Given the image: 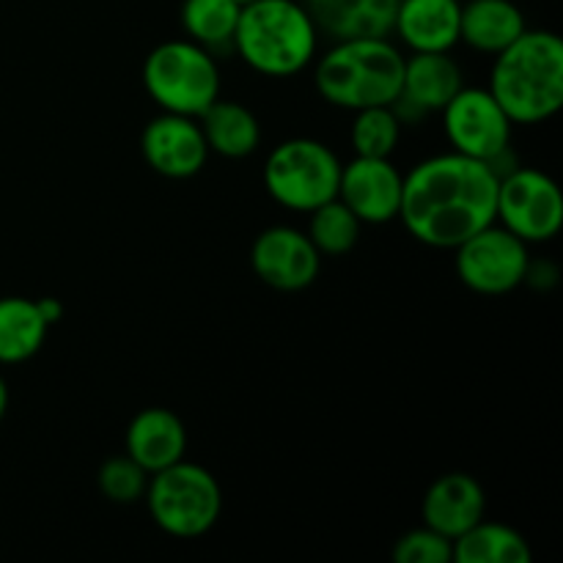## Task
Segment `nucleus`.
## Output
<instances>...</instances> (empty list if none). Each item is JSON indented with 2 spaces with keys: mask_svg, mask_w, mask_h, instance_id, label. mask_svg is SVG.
Wrapping results in <instances>:
<instances>
[{
  "mask_svg": "<svg viewBox=\"0 0 563 563\" xmlns=\"http://www.w3.org/2000/svg\"><path fill=\"white\" fill-rule=\"evenodd\" d=\"M498 185V170L484 159L460 152L434 154L405 176L399 220L423 245L454 251L495 223Z\"/></svg>",
  "mask_w": 563,
  "mask_h": 563,
  "instance_id": "obj_1",
  "label": "nucleus"
},
{
  "mask_svg": "<svg viewBox=\"0 0 563 563\" xmlns=\"http://www.w3.org/2000/svg\"><path fill=\"white\" fill-rule=\"evenodd\" d=\"M489 93L515 124H542L563 104V42L553 31L526 27L495 55Z\"/></svg>",
  "mask_w": 563,
  "mask_h": 563,
  "instance_id": "obj_2",
  "label": "nucleus"
},
{
  "mask_svg": "<svg viewBox=\"0 0 563 563\" xmlns=\"http://www.w3.org/2000/svg\"><path fill=\"white\" fill-rule=\"evenodd\" d=\"M319 31L300 0H253L236 22L231 49L264 77H291L313 64Z\"/></svg>",
  "mask_w": 563,
  "mask_h": 563,
  "instance_id": "obj_3",
  "label": "nucleus"
},
{
  "mask_svg": "<svg viewBox=\"0 0 563 563\" xmlns=\"http://www.w3.org/2000/svg\"><path fill=\"white\" fill-rule=\"evenodd\" d=\"M405 55L385 38H346L319 58L317 91L324 102L341 110H363L394 104L401 93Z\"/></svg>",
  "mask_w": 563,
  "mask_h": 563,
  "instance_id": "obj_4",
  "label": "nucleus"
},
{
  "mask_svg": "<svg viewBox=\"0 0 563 563\" xmlns=\"http://www.w3.org/2000/svg\"><path fill=\"white\" fill-rule=\"evenodd\" d=\"M143 86L163 113L198 115L220 99V69L214 53L190 38L157 44L143 64Z\"/></svg>",
  "mask_w": 563,
  "mask_h": 563,
  "instance_id": "obj_5",
  "label": "nucleus"
},
{
  "mask_svg": "<svg viewBox=\"0 0 563 563\" xmlns=\"http://www.w3.org/2000/svg\"><path fill=\"white\" fill-rule=\"evenodd\" d=\"M146 506L154 526L176 539H198L212 531L223 511V493L212 473L196 462H174L148 476Z\"/></svg>",
  "mask_w": 563,
  "mask_h": 563,
  "instance_id": "obj_6",
  "label": "nucleus"
},
{
  "mask_svg": "<svg viewBox=\"0 0 563 563\" xmlns=\"http://www.w3.org/2000/svg\"><path fill=\"white\" fill-rule=\"evenodd\" d=\"M341 159L317 137L278 143L264 159V190L278 207L313 212L339 196Z\"/></svg>",
  "mask_w": 563,
  "mask_h": 563,
  "instance_id": "obj_7",
  "label": "nucleus"
},
{
  "mask_svg": "<svg viewBox=\"0 0 563 563\" xmlns=\"http://www.w3.org/2000/svg\"><path fill=\"white\" fill-rule=\"evenodd\" d=\"M495 223L522 242H550L563 225V196L553 176L539 168H511L500 176Z\"/></svg>",
  "mask_w": 563,
  "mask_h": 563,
  "instance_id": "obj_8",
  "label": "nucleus"
},
{
  "mask_svg": "<svg viewBox=\"0 0 563 563\" xmlns=\"http://www.w3.org/2000/svg\"><path fill=\"white\" fill-rule=\"evenodd\" d=\"M440 113H443V132L451 143V152L484 159L498 170L509 154L515 121L506 115L489 88L462 86Z\"/></svg>",
  "mask_w": 563,
  "mask_h": 563,
  "instance_id": "obj_9",
  "label": "nucleus"
},
{
  "mask_svg": "<svg viewBox=\"0 0 563 563\" xmlns=\"http://www.w3.org/2000/svg\"><path fill=\"white\" fill-rule=\"evenodd\" d=\"M454 251L456 275L476 295H509L517 286L526 284L528 264H531L528 242H522L500 223L476 231Z\"/></svg>",
  "mask_w": 563,
  "mask_h": 563,
  "instance_id": "obj_10",
  "label": "nucleus"
},
{
  "mask_svg": "<svg viewBox=\"0 0 563 563\" xmlns=\"http://www.w3.org/2000/svg\"><path fill=\"white\" fill-rule=\"evenodd\" d=\"M251 267L269 289L302 291L319 278L322 256L306 231L291 225H269L253 240Z\"/></svg>",
  "mask_w": 563,
  "mask_h": 563,
  "instance_id": "obj_11",
  "label": "nucleus"
},
{
  "mask_svg": "<svg viewBox=\"0 0 563 563\" xmlns=\"http://www.w3.org/2000/svg\"><path fill=\"white\" fill-rule=\"evenodd\" d=\"M401 185L399 174L390 157H357L341 165L339 201H344L357 214L363 225H383L399 220Z\"/></svg>",
  "mask_w": 563,
  "mask_h": 563,
  "instance_id": "obj_12",
  "label": "nucleus"
},
{
  "mask_svg": "<svg viewBox=\"0 0 563 563\" xmlns=\"http://www.w3.org/2000/svg\"><path fill=\"white\" fill-rule=\"evenodd\" d=\"M141 152L148 168L165 179H190L209 159L207 137L192 115L159 113L141 135Z\"/></svg>",
  "mask_w": 563,
  "mask_h": 563,
  "instance_id": "obj_13",
  "label": "nucleus"
},
{
  "mask_svg": "<svg viewBox=\"0 0 563 563\" xmlns=\"http://www.w3.org/2000/svg\"><path fill=\"white\" fill-rule=\"evenodd\" d=\"M487 511L484 487L471 473H445L427 489L421 504L423 526L443 533L445 539H460L471 531Z\"/></svg>",
  "mask_w": 563,
  "mask_h": 563,
  "instance_id": "obj_14",
  "label": "nucleus"
},
{
  "mask_svg": "<svg viewBox=\"0 0 563 563\" xmlns=\"http://www.w3.org/2000/svg\"><path fill=\"white\" fill-rule=\"evenodd\" d=\"M460 0H399L394 33L410 53H451L460 44Z\"/></svg>",
  "mask_w": 563,
  "mask_h": 563,
  "instance_id": "obj_15",
  "label": "nucleus"
},
{
  "mask_svg": "<svg viewBox=\"0 0 563 563\" xmlns=\"http://www.w3.org/2000/svg\"><path fill=\"white\" fill-rule=\"evenodd\" d=\"M313 25L330 42L346 38H385L394 33L399 0H300Z\"/></svg>",
  "mask_w": 563,
  "mask_h": 563,
  "instance_id": "obj_16",
  "label": "nucleus"
},
{
  "mask_svg": "<svg viewBox=\"0 0 563 563\" xmlns=\"http://www.w3.org/2000/svg\"><path fill=\"white\" fill-rule=\"evenodd\" d=\"M126 454L146 473H157L185 460L187 429L174 410L146 407L130 421L124 434Z\"/></svg>",
  "mask_w": 563,
  "mask_h": 563,
  "instance_id": "obj_17",
  "label": "nucleus"
},
{
  "mask_svg": "<svg viewBox=\"0 0 563 563\" xmlns=\"http://www.w3.org/2000/svg\"><path fill=\"white\" fill-rule=\"evenodd\" d=\"M462 86V69L449 53H412L405 58L399 97L429 115L440 113Z\"/></svg>",
  "mask_w": 563,
  "mask_h": 563,
  "instance_id": "obj_18",
  "label": "nucleus"
},
{
  "mask_svg": "<svg viewBox=\"0 0 563 563\" xmlns=\"http://www.w3.org/2000/svg\"><path fill=\"white\" fill-rule=\"evenodd\" d=\"M528 27L526 14L511 0H467L462 3L460 42L478 53L498 55Z\"/></svg>",
  "mask_w": 563,
  "mask_h": 563,
  "instance_id": "obj_19",
  "label": "nucleus"
},
{
  "mask_svg": "<svg viewBox=\"0 0 563 563\" xmlns=\"http://www.w3.org/2000/svg\"><path fill=\"white\" fill-rule=\"evenodd\" d=\"M209 152L225 159L251 157L262 143V124L247 104L234 99H214L201 115H198Z\"/></svg>",
  "mask_w": 563,
  "mask_h": 563,
  "instance_id": "obj_20",
  "label": "nucleus"
},
{
  "mask_svg": "<svg viewBox=\"0 0 563 563\" xmlns=\"http://www.w3.org/2000/svg\"><path fill=\"white\" fill-rule=\"evenodd\" d=\"M47 319L36 300L27 297H0V363H25L42 350L47 339Z\"/></svg>",
  "mask_w": 563,
  "mask_h": 563,
  "instance_id": "obj_21",
  "label": "nucleus"
},
{
  "mask_svg": "<svg viewBox=\"0 0 563 563\" xmlns=\"http://www.w3.org/2000/svg\"><path fill=\"white\" fill-rule=\"evenodd\" d=\"M456 563H528L531 548L526 537L504 522L478 520L471 531L454 539Z\"/></svg>",
  "mask_w": 563,
  "mask_h": 563,
  "instance_id": "obj_22",
  "label": "nucleus"
},
{
  "mask_svg": "<svg viewBox=\"0 0 563 563\" xmlns=\"http://www.w3.org/2000/svg\"><path fill=\"white\" fill-rule=\"evenodd\" d=\"M242 5L236 0H185L179 11L181 31L209 53L231 49Z\"/></svg>",
  "mask_w": 563,
  "mask_h": 563,
  "instance_id": "obj_23",
  "label": "nucleus"
},
{
  "mask_svg": "<svg viewBox=\"0 0 563 563\" xmlns=\"http://www.w3.org/2000/svg\"><path fill=\"white\" fill-rule=\"evenodd\" d=\"M308 220V240L319 251V256H346L361 240L363 223L344 201H333L317 207Z\"/></svg>",
  "mask_w": 563,
  "mask_h": 563,
  "instance_id": "obj_24",
  "label": "nucleus"
},
{
  "mask_svg": "<svg viewBox=\"0 0 563 563\" xmlns=\"http://www.w3.org/2000/svg\"><path fill=\"white\" fill-rule=\"evenodd\" d=\"M350 137L357 157H390L399 146L401 121L396 119L390 104L355 110Z\"/></svg>",
  "mask_w": 563,
  "mask_h": 563,
  "instance_id": "obj_25",
  "label": "nucleus"
},
{
  "mask_svg": "<svg viewBox=\"0 0 563 563\" xmlns=\"http://www.w3.org/2000/svg\"><path fill=\"white\" fill-rule=\"evenodd\" d=\"M148 476H152V473L143 471L130 454H121L102 462V467H99L97 473V484L110 504L130 506L143 500L148 487Z\"/></svg>",
  "mask_w": 563,
  "mask_h": 563,
  "instance_id": "obj_26",
  "label": "nucleus"
},
{
  "mask_svg": "<svg viewBox=\"0 0 563 563\" xmlns=\"http://www.w3.org/2000/svg\"><path fill=\"white\" fill-rule=\"evenodd\" d=\"M396 563H449L454 561V542L432 528H416L394 544Z\"/></svg>",
  "mask_w": 563,
  "mask_h": 563,
  "instance_id": "obj_27",
  "label": "nucleus"
},
{
  "mask_svg": "<svg viewBox=\"0 0 563 563\" xmlns=\"http://www.w3.org/2000/svg\"><path fill=\"white\" fill-rule=\"evenodd\" d=\"M36 306L42 311V317L47 319V324H55L64 317V306L58 300H53V297H42V300H36Z\"/></svg>",
  "mask_w": 563,
  "mask_h": 563,
  "instance_id": "obj_28",
  "label": "nucleus"
},
{
  "mask_svg": "<svg viewBox=\"0 0 563 563\" xmlns=\"http://www.w3.org/2000/svg\"><path fill=\"white\" fill-rule=\"evenodd\" d=\"M5 410H9V388H5V379L0 377V421H3Z\"/></svg>",
  "mask_w": 563,
  "mask_h": 563,
  "instance_id": "obj_29",
  "label": "nucleus"
},
{
  "mask_svg": "<svg viewBox=\"0 0 563 563\" xmlns=\"http://www.w3.org/2000/svg\"><path fill=\"white\" fill-rule=\"evenodd\" d=\"M236 3H240V5H245V3H253V0H236Z\"/></svg>",
  "mask_w": 563,
  "mask_h": 563,
  "instance_id": "obj_30",
  "label": "nucleus"
}]
</instances>
